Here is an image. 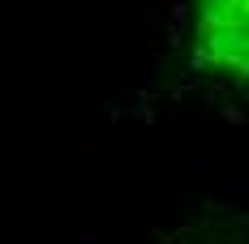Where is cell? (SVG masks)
<instances>
[{
    "label": "cell",
    "mask_w": 249,
    "mask_h": 244,
    "mask_svg": "<svg viewBox=\"0 0 249 244\" xmlns=\"http://www.w3.org/2000/svg\"><path fill=\"white\" fill-rule=\"evenodd\" d=\"M189 65L219 86H245L249 77V0H198L189 22Z\"/></svg>",
    "instance_id": "6da1fadb"
}]
</instances>
